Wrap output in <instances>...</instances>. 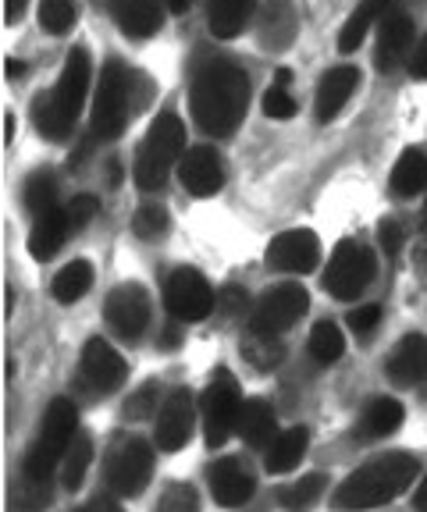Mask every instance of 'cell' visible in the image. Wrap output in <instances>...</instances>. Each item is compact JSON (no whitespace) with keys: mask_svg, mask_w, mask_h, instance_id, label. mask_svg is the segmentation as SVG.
<instances>
[{"mask_svg":"<svg viewBox=\"0 0 427 512\" xmlns=\"http://www.w3.org/2000/svg\"><path fill=\"white\" fill-rule=\"evenodd\" d=\"M246 104H250V75L239 64L207 61L196 68L189 107L207 136H232L246 118Z\"/></svg>","mask_w":427,"mask_h":512,"instance_id":"6da1fadb","label":"cell"},{"mask_svg":"<svg viewBox=\"0 0 427 512\" xmlns=\"http://www.w3.org/2000/svg\"><path fill=\"white\" fill-rule=\"evenodd\" d=\"M420 466L410 452H388V456L374 459V463L360 466L356 473H349L335 491V509L356 512V509H378V505L392 502L403 491H410V484L417 480Z\"/></svg>","mask_w":427,"mask_h":512,"instance_id":"7a4b0ae2","label":"cell"},{"mask_svg":"<svg viewBox=\"0 0 427 512\" xmlns=\"http://www.w3.org/2000/svg\"><path fill=\"white\" fill-rule=\"evenodd\" d=\"M186 153V125L182 118L171 111H164L161 118L150 125L146 139L139 143L136 164H132V178L143 192H154L168 182V175L175 171V164Z\"/></svg>","mask_w":427,"mask_h":512,"instance_id":"3957f363","label":"cell"},{"mask_svg":"<svg viewBox=\"0 0 427 512\" xmlns=\"http://www.w3.org/2000/svg\"><path fill=\"white\" fill-rule=\"evenodd\" d=\"M75 434H79V413H75L72 399H54L47 406L40 434H36V441L29 445V456H25V480L47 484L50 473L65 463Z\"/></svg>","mask_w":427,"mask_h":512,"instance_id":"277c9868","label":"cell"},{"mask_svg":"<svg viewBox=\"0 0 427 512\" xmlns=\"http://www.w3.org/2000/svg\"><path fill=\"white\" fill-rule=\"evenodd\" d=\"M132 118V75L118 61H107L93 96V136L114 139Z\"/></svg>","mask_w":427,"mask_h":512,"instance_id":"5b68a950","label":"cell"},{"mask_svg":"<svg viewBox=\"0 0 427 512\" xmlns=\"http://www.w3.org/2000/svg\"><path fill=\"white\" fill-rule=\"evenodd\" d=\"M242 399L239 388L228 374H214L207 384V392L200 395V420H203V438L207 448H221L235 431H239Z\"/></svg>","mask_w":427,"mask_h":512,"instance_id":"8992f818","label":"cell"},{"mask_svg":"<svg viewBox=\"0 0 427 512\" xmlns=\"http://www.w3.org/2000/svg\"><path fill=\"white\" fill-rule=\"evenodd\" d=\"M374 271H378V260L363 242H339L324 271V288L335 299H356L374 281Z\"/></svg>","mask_w":427,"mask_h":512,"instance_id":"52a82bcc","label":"cell"},{"mask_svg":"<svg viewBox=\"0 0 427 512\" xmlns=\"http://www.w3.org/2000/svg\"><path fill=\"white\" fill-rule=\"evenodd\" d=\"M150 477H154V448L143 438H121L107 459V484L121 498H136L146 491Z\"/></svg>","mask_w":427,"mask_h":512,"instance_id":"ba28073f","label":"cell"},{"mask_svg":"<svg viewBox=\"0 0 427 512\" xmlns=\"http://www.w3.org/2000/svg\"><path fill=\"white\" fill-rule=\"evenodd\" d=\"M310 299L303 292V285H278L271 288L264 299L257 303L250 317V331L253 335H267V338H278L282 331H289L303 313H307Z\"/></svg>","mask_w":427,"mask_h":512,"instance_id":"9c48e42d","label":"cell"},{"mask_svg":"<svg viewBox=\"0 0 427 512\" xmlns=\"http://www.w3.org/2000/svg\"><path fill=\"white\" fill-rule=\"evenodd\" d=\"M164 306L175 320H186V324H196L203 320L210 310H214V288L193 267H178L175 274L164 285Z\"/></svg>","mask_w":427,"mask_h":512,"instance_id":"30bf717a","label":"cell"},{"mask_svg":"<svg viewBox=\"0 0 427 512\" xmlns=\"http://www.w3.org/2000/svg\"><path fill=\"white\" fill-rule=\"evenodd\" d=\"M264 260L267 267H274V271L282 274H307L321 264V242L307 228H292V232L274 235Z\"/></svg>","mask_w":427,"mask_h":512,"instance_id":"8fae6325","label":"cell"},{"mask_svg":"<svg viewBox=\"0 0 427 512\" xmlns=\"http://www.w3.org/2000/svg\"><path fill=\"white\" fill-rule=\"evenodd\" d=\"M196 413H200V406H196L189 388L171 392L168 399L161 402V413H157V448H164V452L186 448L189 438H193Z\"/></svg>","mask_w":427,"mask_h":512,"instance_id":"7c38bea8","label":"cell"},{"mask_svg":"<svg viewBox=\"0 0 427 512\" xmlns=\"http://www.w3.org/2000/svg\"><path fill=\"white\" fill-rule=\"evenodd\" d=\"M104 313H107V324L114 328V335L132 342V338H139L150 328V296L139 285H121L107 296Z\"/></svg>","mask_w":427,"mask_h":512,"instance_id":"4fadbf2b","label":"cell"},{"mask_svg":"<svg viewBox=\"0 0 427 512\" xmlns=\"http://www.w3.org/2000/svg\"><path fill=\"white\" fill-rule=\"evenodd\" d=\"M178 175L193 196H214V192L225 185V164H221V153L214 146H193V150L182 157L178 164Z\"/></svg>","mask_w":427,"mask_h":512,"instance_id":"5bb4252c","label":"cell"},{"mask_svg":"<svg viewBox=\"0 0 427 512\" xmlns=\"http://www.w3.org/2000/svg\"><path fill=\"white\" fill-rule=\"evenodd\" d=\"M89 79H93V68H89V54L86 50H72L65 61V68H61V79H57V86L50 89V96H54V104L61 107V111L68 114V118H79L82 111V100H86L89 93Z\"/></svg>","mask_w":427,"mask_h":512,"instance_id":"9a60e30c","label":"cell"},{"mask_svg":"<svg viewBox=\"0 0 427 512\" xmlns=\"http://www.w3.org/2000/svg\"><path fill=\"white\" fill-rule=\"evenodd\" d=\"M82 377L97 392H114L125 381V360H121L104 338H89L86 349H82Z\"/></svg>","mask_w":427,"mask_h":512,"instance_id":"2e32d148","label":"cell"},{"mask_svg":"<svg viewBox=\"0 0 427 512\" xmlns=\"http://www.w3.org/2000/svg\"><path fill=\"white\" fill-rule=\"evenodd\" d=\"M210 491L225 509H239L253 498L257 484H253V473L239 463V459H218L210 466Z\"/></svg>","mask_w":427,"mask_h":512,"instance_id":"e0dca14e","label":"cell"},{"mask_svg":"<svg viewBox=\"0 0 427 512\" xmlns=\"http://www.w3.org/2000/svg\"><path fill=\"white\" fill-rule=\"evenodd\" d=\"M360 86V72L349 68V64H339L331 68L328 75L317 86V121H335L342 114V107L349 104V96Z\"/></svg>","mask_w":427,"mask_h":512,"instance_id":"ac0fdd59","label":"cell"},{"mask_svg":"<svg viewBox=\"0 0 427 512\" xmlns=\"http://www.w3.org/2000/svg\"><path fill=\"white\" fill-rule=\"evenodd\" d=\"M413 47V22L406 15H388L381 22L378 32V50H374V64L378 72H392L403 64V57H410Z\"/></svg>","mask_w":427,"mask_h":512,"instance_id":"d6986e66","label":"cell"},{"mask_svg":"<svg viewBox=\"0 0 427 512\" xmlns=\"http://www.w3.org/2000/svg\"><path fill=\"white\" fill-rule=\"evenodd\" d=\"M388 377L395 384H420L427 381V335H406L388 356Z\"/></svg>","mask_w":427,"mask_h":512,"instance_id":"ffe728a7","label":"cell"},{"mask_svg":"<svg viewBox=\"0 0 427 512\" xmlns=\"http://www.w3.org/2000/svg\"><path fill=\"white\" fill-rule=\"evenodd\" d=\"M114 22L132 40H146L161 29L164 8L161 0H114Z\"/></svg>","mask_w":427,"mask_h":512,"instance_id":"44dd1931","label":"cell"},{"mask_svg":"<svg viewBox=\"0 0 427 512\" xmlns=\"http://www.w3.org/2000/svg\"><path fill=\"white\" fill-rule=\"evenodd\" d=\"M299 32V15L292 0H271L260 15V43L271 50H285Z\"/></svg>","mask_w":427,"mask_h":512,"instance_id":"7402d4cb","label":"cell"},{"mask_svg":"<svg viewBox=\"0 0 427 512\" xmlns=\"http://www.w3.org/2000/svg\"><path fill=\"white\" fill-rule=\"evenodd\" d=\"M68 232H72V224H68L65 207L47 210V214L36 217L33 232H29V253H33L36 260H50L57 249L65 246Z\"/></svg>","mask_w":427,"mask_h":512,"instance_id":"603a6c76","label":"cell"},{"mask_svg":"<svg viewBox=\"0 0 427 512\" xmlns=\"http://www.w3.org/2000/svg\"><path fill=\"white\" fill-rule=\"evenodd\" d=\"M388 8H392V0H360V4H356V11L346 18V25H342V32H339V50H342V54H353V50L367 40V32H371L374 25L385 22Z\"/></svg>","mask_w":427,"mask_h":512,"instance_id":"cb8c5ba5","label":"cell"},{"mask_svg":"<svg viewBox=\"0 0 427 512\" xmlns=\"http://www.w3.org/2000/svg\"><path fill=\"white\" fill-rule=\"evenodd\" d=\"M253 11H257V0H210L207 8L210 32L221 36V40H232V36H239L250 25Z\"/></svg>","mask_w":427,"mask_h":512,"instance_id":"d4e9b609","label":"cell"},{"mask_svg":"<svg viewBox=\"0 0 427 512\" xmlns=\"http://www.w3.org/2000/svg\"><path fill=\"white\" fill-rule=\"evenodd\" d=\"M307 427H289V431H282L278 438L267 445V456H264V466L267 473H289L299 466V459H303V452H307Z\"/></svg>","mask_w":427,"mask_h":512,"instance_id":"484cf974","label":"cell"},{"mask_svg":"<svg viewBox=\"0 0 427 512\" xmlns=\"http://www.w3.org/2000/svg\"><path fill=\"white\" fill-rule=\"evenodd\" d=\"M239 434L250 448H264L271 445L278 434H274V409L264 399H250L242 402V416H239Z\"/></svg>","mask_w":427,"mask_h":512,"instance_id":"4316f807","label":"cell"},{"mask_svg":"<svg viewBox=\"0 0 427 512\" xmlns=\"http://www.w3.org/2000/svg\"><path fill=\"white\" fill-rule=\"evenodd\" d=\"M403 406L395 399H374L360 416V434L363 438H388L403 427Z\"/></svg>","mask_w":427,"mask_h":512,"instance_id":"83f0119b","label":"cell"},{"mask_svg":"<svg viewBox=\"0 0 427 512\" xmlns=\"http://www.w3.org/2000/svg\"><path fill=\"white\" fill-rule=\"evenodd\" d=\"M427 189V153L403 150V157L392 168V192L395 196H417Z\"/></svg>","mask_w":427,"mask_h":512,"instance_id":"f1b7e54d","label":"cell"},{"mask_svg":"<svg viewBox=\"0 0 427 512\" xmlns=\"http://www.w3.org/2000/svg\"><path fill=\"white\" fill-rule=\"evenodd\" d=\"M89 288H93V267L86 264V260H72L68 267H61L54 278V285H50V292H54L57 303H79L82 296H86Z\"/></svg>","mask_w":427,"mask_h":512,"instance_id":"f546056e","label":"cell"},{"mask_svg":"<svg viewBox=\"0 0 427 512\" xmlns=\"http://www.w3.org/2000/svg\"><path fill=\"white\" fill-rule=\"evenodd\" d=\"M33 125L36 132H43L47 139H54V143H65L68 136H72V128L75 121L68 118L61 107L54 104V96H36V104H33Z\"/></svg>","mask_w":427,"mask_h":512,"instance_id":"4dcf8cb0","label":"cell"},{"mask_svg":"<svg viewBox=\"0 0 427 512\" xmlns=\"http://www.w3.org/2000/svg\"><path fill=\"white\" fill-rule=\"evenodd\" d=\"M310 356H314L317 363H335L346 352V338H342V331L331 324V320H317L314 331H310Z\"/></svg>","mask_w":427,"mask_h":512,"instance_id":"1f68e13d","label":"cell"},{"mask_svg":"<svg viewBox=\"0 0 427 512\" xmlns=\"http://www.w3.org/2000/svg\"><path fill=\"white\" fill-rule=\"evenodd\" d=\"M89 463H93V445H89V438L79 431V434H75V441H72V448H68L65 463H61V480H65L68 491L82 488V480H86Z\"/></svg>","mask_w":427,"mask_h":512,"instance_id":"d6a6232c","label":"cell"},{"mask_svg":"<svg viewBox=\"0 0 427 512\" xmlns=\"http://www.w3.org/2000/svg\"><path fill=\"white\" fill-rule=\"evenodd\" d=\"M22 196H25V207L33 210L36 217L47 214V210H54V207H61V203H57V178L47 175V171H36V175L25 182Z\"/></svg>","mask_w":427,"mask_h":512,"instance_id":"836d02e7","label":"cell"},{"mask_svg":"<svg viewBox=\"0 0 427 512\" xmlns=\"http://www.w3.org/2000/svg\"><path fill=\"white\" fill-rule=\"evenodd\" d=\"M321 491H324V477H321V473H310V477L289 484V488L278 495V502H282L289 512H303V509H310L317 498H321Z\"/></svg>","mask_w":427,"mask_h":512,"instance_id":"e575fe53","label":"cell"},{"mask_svg":"<svg viewBox=\"0 0 427 512\" xmlns=\"http://www.w3.org/2000/svg\"><path fill=\"white\" fill-rule=\"evenodd\" d=\"M168 228H171L168 210L157 207V203H146V207H139L136 217H132V232H136L139 239H146V242L164 239V235H168Z\"/></svg>","mask_w":427,"mask_h":512,"instance_id":"d590c367","label":"cell"},{"mask_svg":"<svg viewBox=\"0 0 427 512\" xmlns=\"http://www.w3.org/2000/svg\"><path fill=\"white\" fill-rule=\"evenodd\" d=\"M242 356H246V360H250L257 370H271L274 363L285 356V349H282V342H278V338L253 335V331H250V338H246V345H242Z\"/></svg>","mask_w":427,"mask_h":512,"instance_id":"8d00e7d4","label":"cell"},{"mask_svg":"<svg viewBox=\"0 0 427 512\" xmlns=\"http://www.w3.org/2000/svg\"><path fill=\"white\" fill-rule=\"evenodd\" d=\"M40 25L50 32V36H65V32L75 25V0H43Z\"/></svg>","mask_w":427,"mask_h":512,"instance_id":"74e56055","label":"cell"},{"mask_svg":"<svg viewBox=\"0 0 427 512\" xmlns=\"http://www.w3.org/2000/svg\"><path fill=\"white\" fill-rule=\"evenodd\" d=\"M157 395H161V388H157V381H146L139 384L136 392L129 395V402H125V420H146V416L157 413Z\"/></svg>","mask_w":427,"mask_h":512,"instance_id":"f35d334b","label":"cell"},{"mask_svg":"<svg viewBox=\"0 0 427 512\" xmlns=\"http://www.w3.org/2000/svg\"><path fill=\"white\" fill-rule=\"evenodd\" d=\"M157 512H200V498L189 484H168L157 502Z\"/></svg>","mask_w":427,"mask_h":512,"instance_id":"ab89813d","label":"cell"},{"mask_svg":"<svg viewBox=\"0 0 427 512\" xmlns=\"http://www.w3.org/2000/svg\"><path fill=\"white\" fill-rule=\"evenodd\" d=\"M65 214L68 224H72V232H82L100 214V200L97 196H72V203H65Z\"/></svg>","mask_w":427,"mask_h":512,"instance_id":"60d3db41","label":"cell"},{"mask_svg":"<svg viewBox=\"0 0 427 512\" xmlns=\"http://www.w3.org/2000/svg\"><path fill=\"white\" fill-rule=\"evenodd\" d=\"M264 111H267V118H278V121H289L292 114H296V100H292V93L282 86V82L267 89V96H264Z\"/></svg>","mask_w":427,"mask_h":512,"instance_id":"b9f144b4","label":"cell"},{"mask_svg":"<svg viewBox=\"0 0 427 512\" xmlns=\"http://www.w3.org/2000/svg\"><path fill=\"white\" fill-rule=\"evenodd\" d=\"M378 320H381V306H360V310L349 313V328L356 331V335H367V331L378 328Z\"/></svg>","mask_w":427,"mask_h":512,"instance_id":"7bdbcfd3","label":"cell"},{"mask_svg":"<svg viewBox=\"0 0 427 512\" xmlns=\"http://www.w3.org/2000/svg\"><path fill=\"white\" fill-rule=\"evenodd\" d=\"M378 242L388 256H395L399 249H403V228H399L395 221H381L378 224Z\"/></svg>","mask_w":427,"mask_h":512,"instance_id":"ee69618b","label":"cell"},{"mask_svg":"<svg viewBox=\"0 0 427 512\" xmlns=\"http://www.w3.org/2000/svg\"><path fill=\"white\" fill-rule=\"evenodd\" d=\"M410 72L417 79H427V36L413 47V57H410Z\"/></svg>","mask_w":427,"mask_h":512,"instance_id":"f6af8a7d","label":"cell"},{"mask_svg":"<svg viewBox=\"0 0 427 512\" xmlns=\"http://www.w3.org/2000/svg\"><path fill=\"white\" fill-rule=\"evenodd\" d=\"M82 512H121V505L114 502V498H104V495H100V498H93V502H89Z\"/></svg>","mask_w":427,"mask_h":512,"instance_id":"bcb514c9","label":"cell"},{"mask_svg":"<svg viewBox=\"0 0 427 512\" xmlns=\"http://www.w3.org/2000/svg\"><path fill=\"white\" fill-rule=\"evenodd\" d=\"M25 4H29V0H4V18H8V22L15 25L18 18L25 15Z\"/></svg>","mask_w":427,"mask_h":512,"instance_id":"7dc6e473","label":"cell"},{"mask_svg":"<svg viewBox=\"0 0 427 512\" xmlns=\"http://www.w3.org/2000/svg\"><path fill=\"white\" fill-rule=\"evenodd\" d=\"M189 4H193V0H164V8H168L171 15H186Z\"/></svg>","mask_w":427,"mask_h":512,"instance_id":"c3c4849f","label":"cell"},{"mask_svg":"<svg viewBox=\"0 0 427 512\" xmlns=\"http://www.w3.org/2000/svg\"><path fill=\"white\" fill-rule=\"evenodd\" d=\"M413 505H417L420 512H427V477L420 480V488H417V495H413Z\"/></svg>","mask_w":427,"mask_h":512,"instance_id":"681fc988","label":"cell"},{"mask_svg":"<svg viewBox=\"0 0 427 512\" xmlns=\"http://www.w3.org/2000/svg\"><path fill=\"white\" fill-rule=\"evenodd\" d=\"M4 139H15V114H4Z\"/></svg>","mask_w":427,"mask_h":512,"instance_id":"f907efd6","label":"cell"},{"mask_svg":"<svg viewBox=\"0 0 427 512\" xmlns=\"http://www.w3.org/2000/svg\"><path fill=\"white\" fill-rule=\"evenodd\" d=\"M8 75L15 79V75H25V64L22 61H8Z\"/></svg>","mask_w":427,"mask_h":512,"instance_id":"816d5d0a","label":"cell"},{"mask_svg":"<svg viewBox=\"0 0 427 512\" xmlns=\"http://www.w3.org/2000/svg\"><path fill=\"white\" fill-rule=\"evenodd\" d=\"M424 210H427V207H424Z\"/></svg>","mask_w":427,"mask_h":512,"instance_id":"f5cc1de1","label":"cell"}]
</instances>
